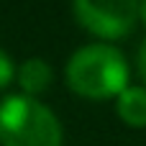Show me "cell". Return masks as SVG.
Segmentation results:
<instances>
[{"instance_id": "8", "label": "cell", "mask_w": 146, "mask_h": 146, "mask_svg": "<svg viewBox=\"0 0 146 146\" xmlns=\"http://www.w3.org/2000/svg\"><path fill=\"white\" fill-rule=\"evenodd\" d=\"M139 18H141V23L146 26V0H141V8H139Z\"/></svg>"}, {"instance_id": "2", "label": "cell", "mask_w": 146, "mask_h": 146, "mask_svg": "<svg viewBox=\"0 0 146 146\" xmlns=\"http://www.w3.org/2000/svg\"><path fill=\"white\" fill-rule=\"evenodd\" d=\"M64 131L51 108L28 95L0 100V146H62Z\"/></svg>"}, {"instance_id": "1", "label": "cell", "mask_w": 146, "mask_h": 146, "mask_svg": "<svg viewBox=\"0 0 146 146\" xmlns=\"http://www.w3.org/2000/svg\"><path fill=\"white\" fill-rule=\"evenodd\" d=\"M72 92L87 100H110L128 87V62L121 49L105 41L80 46L64 69Z\"/></svg>"}, {"instance_id": "4", "label": "cell", "mask_w": 146, "mask_h": 146, "mask_svg": "<svg viewBox=\"0 0 146 146\" xmlns=\"http://www.w3.org/2000/svg\"><path fill=\"white\" fill-rule=\"evenodd\" d=\"M15 77H18V85H21L23 95L36 98V95H41L44 90H49V85H51V80H54V72H51V64H49L46 59L31 56V59H26V62L18 67Z\"/></svg>"}, {"instance_id": "5", "label": "cell", "mask_w": 146, "mask_h": 146, "mask_svg": "<svg viewBox=\"0 0 146 146\" xmlns=\"http://www.w3.org/2000/svg\"><path fill=\"white\" fill-rule=\"evenodd\" d=\"M115 113L131 128H146V87L128 85L115 98Z\"/></svg>"}, {"instance_id": "6", "label": "cell", "mask_w": 146, "mask_h": 146, "mask_svg": "<svg viewBox=\"0 0 146 146\" xmlns=\"http://www.w3.org/2000/svg\"><path fill=\"white\" fill-rule=\"evenodd\" d=\"M13 80H15V64H13L10 54L0 49V90H5Z\"/></svg>"}, {"instance_id": "3", "label": "cell", "mask_w": 146, "mask_h": 146, "mask_svg": "<svg viewBox=\"0 0 146 146\" xmlns=\"http://www.w3.org/2000/svg\"><path fill=\"white\" fill-rule=\"evenodd\" d=\"M141 0H72L77 23L98 38H123L139 21Z\"/></svg>"}, {"instance_id": "7", "label": "cell", "mask_w": 146, "mask_h": 146, "mask_svg": "<svg viewBox=\"0 0 146 146\" xmlns=\"http://www.w3.org/2000/svg\"><path fill=\"white\" fill-rule=\"evenodd\" d=\"M136 69H139V74H141V80H144V87H146V38L141 41L139 54H136Z\"/></svg>"}]
</instances>
